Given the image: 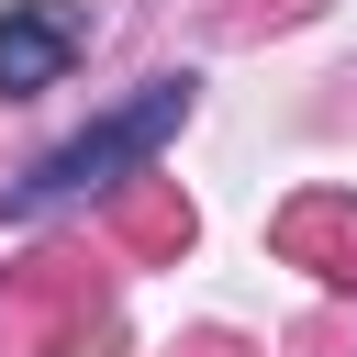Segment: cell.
I'll return each mask as SVG.
<instances>
[{
    "mask_svg": "<svg viewBox=\"0 0 357 357\" xmlns=\"http://www.w3.org/2000/svg\"><path fill=\"white\" fill-rule=\"evenodd\" d=\"M190 100H201V78H190V67L145 78V89H134V100H112L100 123H78L56 156H33V167H22V190H11V212H56V201H78V190H112V178L156 167V145L190 123Z\"/></svg>",
    "mask_w": 357,
    "mask_h": 357,
    "instance_id": "obj_1",
    "label": "cell"
},
{
    "mask_svg": "<svg viewBox=\"0 0 357 357\" xmlns=\"http://www.w3.org/2000/svg\"><path fill=\"white\" fill-rule=\"evenodd\" d=\"M67 56H78V11H56V0H0V100L56 89Z\"/></svg>",
    "mask_w": 357,
    "mask_h": 357,
    "instance_id": "obj_2",
    "label": "cell"
}]
</instances>
